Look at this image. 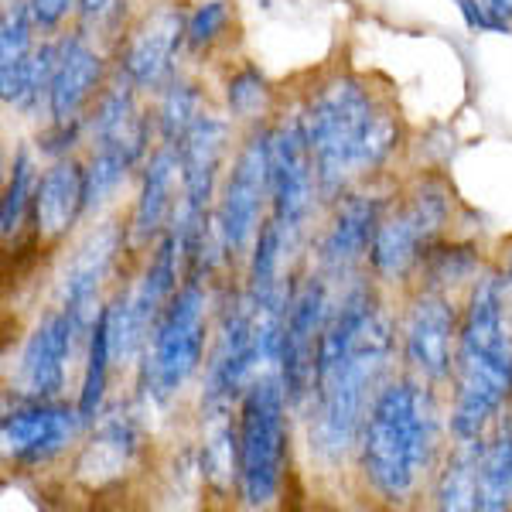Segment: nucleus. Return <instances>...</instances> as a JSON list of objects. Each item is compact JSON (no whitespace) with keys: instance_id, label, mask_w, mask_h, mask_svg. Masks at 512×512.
<instances>
[{"instance_id":"obj_1","label":"nucleus","mask_w":512,"mask_h":512,"mask_svg":"<svg viewBox=\"0 0 512 512\" xmlns=\"http://www.w3.org/2000/svg\"><path fill=\"white\" fill-rule=\"evenodd\" d=\"M400 328L369 277H355L335 297L318 349L315 390L304 407L308 448L321 465H342L359 451L369 403L390 379Z\"/></svg>"},{"instance_id":"obj_2","label":"nucleus","mask_w":512,"mask_h":512,"mask_svg":"<svg viewBox=\"0 0 512 512\" xmlns=\"http://www.w3.org/2000/svg\"><path fill=\"white\" fill-rule=\"evenodd\" d=\"M304 137L315 158L318 188L328 205L359 181L379 175L400 147V120L376 89L352 72L321 76L304 93Z\"/></svg>"},{"instance_id":"obj_3","label":"nucleus","mask_w":512,"mask_h":512,"mask_svg":"<svg viewBox=\"0 0 512 512\" xmlns=\"http://www.w3.org/2000/svg\"><path fill=\"white\" fill-rule=\"evenodd\" d=\"M444 414L434 383L403 373L390 376L369 403L359 437V475L376 499L403 506L444 458Z\"/></svg>"},{"instance_id":"obj_4","label":"nucleus","mask_w":512,"mask_h":512,"mask_svg":"<svg viewBox=\"0 0 512 512\" xmlns=\"http://www.w3.org/2000/svg\"><path fill=\"white\" fill-rule=\"evenodd\" d=\"M512 407V291L495 270L468 287L458 321L448 434L478 441Z\"/></svg>"},{"instance_id":"obj_5","label":"nucleus","mask_w":512,"mask_h":512,"mask_svg":"<svg viewBox=\"0 0 512 512\" xmlns=\"http://www.w3.org/2000/svg\"><path fill=\"white\" fill-rule=\"evenodd\" d=\"M291 400L277 373L256 376L236 403V495L246 509H267L280 499L291 465Z\"/></svg>"},{"instance_id":"obj_6","label":"nucleus","mask_w":512,"mask_h":512,"mask_svg":"<svg viewBox=\"0 0 512 512\" xmlns=\"http://www.w3.org/2000/svg\"><path fill=\"white\" fill-rule=\"evenodd\" d=\"M209 291L185 277L140 352V390L151 403H171L209 355Z\"/></svg>"},{"instance_id":"obj_7","label":"nucleus","mask_w":512,"mask_h":512,"mask_svg":"<svg viewBox=\"0 0 512 512\" xmlns=\"http://www.w3.org/2000/svg\"><path fill=\"white\" fill-rule=\"evenodd\" d=\"M454 198L441 178H420L400 205H390L379 219L369 250V274L376 284L396 287L417 274V263L451 222Z\"/></svg>"},{"instance_id":"obj_8","label":"nucleus","mask_w":512,"mask_h":512,"mask_svg":"<svg viewBox=\"0 0 512 512\" xmlns=\"http://www.w3.org/2000/svg\"><path fill=\"white\" fill-rule=\"evenodd\" d=\"M270 216V123H253L239 140L216 198V229L229 260H243Z\"/></svg>"},{"instance_id":"obj_9","label":"nucleus","mask_w":512,"mask_h":512,"mask_svg":"<svg viewBox=\"0 0 512 512\" xmlns=\"http://www.w3.org/2000/svg\"><path fill=\"white\" fill-rule=\"evenodd\" d=\"M335 311L332 280L318 274L315 267L304 277L291 280V297L284 311V332H280V355H277V376L284 383V393L297 414H304L315 390V369L318 349L325 338L328 318Z\"/></svg>"},{"instance_id":"obj_10","label":"nucleus","mask_w":512,"mask_h":512,"mask_svg":"<svg viewBox=\"0 0 512 512\" xmlns=\"http://www.w3.org/2000/svg\"><path fill=\"white\" fill-rule=\"evenodd\" d=\"M318 198V171L304 137L301 113L277 117L270 123V219L277 222L291 250L301 243Z\"/></svg>"},{"instance_id":"obj_11","label":"nucleus","mask_w":512,"mask_h":512,"mask_svg":"<svg viewBox=\"0 0 512 512\" xmlns=\"http://www.w3.org/2000/svg\"><path fill=\"white\" fill-rule=\"evenodd\" d=\"M175 147L181 161V198L175 219H171V229L185 243L216 212L219 175L229 154V120L219 117V113L202 110Z\"/></svg>"},{"instance_id":"obj_12","label":"nucleus","mask_w":512,"mask_h":512,"mask_svg":"<svg viewBox=\"0 0 512 512\" xmlns=\"http://www.w3.org/2000/svg\"><path fill=\"white\" fill-rule=\"evenodd\" d=\"M458 321L461 308L451 301V294L417 287L407 297V308H403L396 328H400V359L410 376L434 386L451 383Z\"/></svg>"},{"instance_id":"obj_13","label":"nucleus","mask_w":512,"mask_h":512,"mask_svg":"<svg viewBox=\"0 0 512 512\" xmlns=\"http://www.w3.org/2000/svg\"><path fill=\"white\" fill-rule=\"evenodd\" d=\"M386 209L390 198L359 185L332 202V216L315 239V270L332 280V287H345L369 267L373 236Z\"/></svg>"},{"instance_id":"obj_14","label":"nucleus","mask_w":512,"mask_h":512,"mask_svg":"<svg viewBox=\"0 0 512 512\" xmlns=\"http://www.w3.org/2000/svg\"><path fill=\"white\" fill-rule=\"evenodd\" d=\"M79 431H86L76 403L59 400H24L18 396L14 407L4 410L0 420V444L4 458L14 468H45L59 461L76 444Z\"/></svg>"},{"instance_id":"obj_15","label":"nucleus","mask_w":512,"mask_h":512,"mask_svg":"<svg viewBox=\"0 0 512 512\" xmlns=\"http://www.w3.org/2000/svg\"><path fill=\"white\" fill-rule=\"evenodd\" d=\"M185 45V14L175 4L147 7L123 31L117 45V65L140 93H161L178 76V52Z\"/></svg>"},{"instance_id":"obj_16","label":"nucleus","mask_w":512,"mask_h":512,"mask_svg":"<svg viewBox=\"0 0 512 512\" xmlns=\"http://www.w3.org/2000/svg\"><path fill=\"white\" fill-rule=\"evenodd\" d=\"M86 335V328L62 304L45 311L21 345L18 376H14L18 396H24V400H59L65 393V383H69L72 355H76Z\"/></svg>"},{"instance_id":"obj_17","label":"nucleus","mask_w":512,"mask_h":512,"mask_svg":"<svg viewBox=\"0 0 512 512\" xmlns=\"http://www.w3.org/2000/svg\"><path fill=\"white\" fill-rule=\"evenodd\" d=\"M123 246H130L127 226H120V222H99L93 233L72 250L69 263H65L59 280V304L86 332L93 328L99 308H103L99 287L110 277V270L117 267V256L123 253Z\"/></svg>"},{"instance_id":"obj_18","label":"nucleus","mask_w":512,"mask_h":512,"mask_svg":"<svg viewBox=\"0 0 512 512\" xmlns=\"http://www.w3.org/2000/svg\"><path fill=\"white\" fill-rule=\"evenodd\" d=\"M110 65L96 41H89L82 31L59 38V59H55L52 89H48V117L52 123H76L86 120V110L96 103L103 86L110 82Z\"/></svg>"},{"instance_id":"obj_19","label":"nucleus","mask_w":512,"mask_h":512,"mask_svg":"<svg viewBox=\"0 0 512 512\" xmlns=\"http://www.w3.org/2000/svg\"><path fill=\"white\" fill-rule=\"evenodd\" d=\"M178 188H181V161L175 144H154L144 161V175H140V192L127 222V236L134 250L154 246L171 229L178 209Z\"/></svg>"},{"instance_id":"obj_20","label":"nucleus","mask_w":512,"mask_h":512,"mask_svg":"<svg viewBox=\"0 0 512 512\" xmlns=\"http://www.w3.org/2000/svg\"><path fill=\"white\" fill-rule=\"evenodd\" d=\"M86 216V164L55 158L38 175L31 198V233L38 243L59 246Z\"/></svg>"},{"instance_id":"obj_21","label":"nucleus","mask_w":512,"mask_h":512,"mask_svg":"<svg viewBox=\"0 0 512 512\" xmlns=\"http://www.w3.org/2000/svg\"><path fill=\"white\" fill-rule=\"evenodd\" d=\"M140 454V427L130 414H103L93 424V434L76 454L72 475L86 489H106V485L120 482L127 468Z\"/></svg>"},{"instance_id":"obj_22","label":"nucleus","mask_w":512,"mask_h":512,"mask_svg":"<svg viewBox=\"0 0 512 512\" xmlns=\"http://www.w3.org/2000/svg\"><path fill=\"white\" fill-rule=\"evenodd\" d=\"M482 444L478 441H454L451 451L441 458L434 472L431 499L437 509L448 512H475L478 509V472H482Z\"/></svg>"},{"instance_id":"obj_23","label":"nucleus","mask_w":512,"mask_h":512,"mask_svg":"<svg viewBox=\"0 0 512 512\" xmlns=\"http://www.w3.org/2000/svg\"><path fill=\"white\" fill-rule=\"evenodd\" d=\"M55 59H59V41H41L18 65L0 69V99L21 113H35L41 103L48 106Z\"/></svg>"},{"instance_id":"obj_24","label":"nucleus","mask_w":512,"mask_h":512,"mask_svg":"<svg viewBox=\"0 0 512 512\" xmlns=\"http://www.w3.org/2000/svg\"><path fill=\"white\" fill-rule=\"evenodd\" d=\"M420 284L434 291L451 294L454 287H472L482 277V250L475 243H458V239H434L417 263Z\"/></svg>"},{"instance_id":"obj_25","label":"nucleus","mask_w":512,"mask_h":512,"mask_svg":"<svg viewBox=\"0 0 512 512\" xmlns=\"http://www.w3.org/2000/svg\"><path fill=\"white\" fill-rule=\"evenodd\" d=\"M512 509V414L506 410L482 444V472H478V509Z\"/></svg>"},{"instance_id":"obj_26","label":"nucleus","mask_w":512,"mask_h":512,"mask_svg":"<svg viewBox=\"0 0 512 512\" xmlns=\"http://www.w3.org/2000/svg\"><path fill=\"white\" fill-rule=\"evenodd\" d=\"M110 366H113V345H110V321H106V304H103L86 335V362H82V383L76 396L79 417L86 427H93L103 417Z\"/></svg>"},{"instance_id":"obj_27","label":"nucleus","mask_w":512,"mask_h":512,"mask_svg":"<svg viewBox=\"0 0 512 512\" xmlns=\"http://www.w3.org/2000/svg\"><path fill=\"white\" fill-rule=\"evenodd\" d=\"M38 175L41 171H35V158H31V151L28 147H21L11 161L4 202H0V236H4V243H11V239L21 233L24 219H31V198H35Z\"/></svg>"},{"instance_id":"obj_28","label":"nucleus","mask_w":512,"mask_h":512,"mask_svg":"<svg viewBox=\"0 0 512 512\" xmlns=\"http://www.w3.org/2000/svg\"><path fill=\"white\" fill-rule=\"evenodd\" d=\"M202 113V93L185 79H171L158 93V113H154V127H158L161 144H178L185 130L192 127Z\"/></svg>"},{"instance_id":"obj_29","label":"nucleus","mask_w":512,"mask_h":512,"mask_svg":"<svg viewBox=\"0 0 512 512\" xmlns=\"http://www.w3.org/2000/svg\"><path fill=\"white\" fill-rule=\"evenodd\" d=\"M134 168L137 161L130 154L117 151V147H93V154L86 161V216L103 209Z\"/></svg>"},{"instance_id":"obj_30","label":"nucleus","mask_w":512,"mask_h":512,"mask_svg":"<svg viewBox=\"0 0 512 512\" xmlns=\"http://www.w3.org/2000/svg\"><path fill=\"white\" fill-rule=\"evenodd\" d=\"M226 110L233 120L263 123L274 110V89H270L267 76L256 65H243L239 72L226 79Z\"/></svg>"},{"instance_id":"obj_31","label":"nucleus","mask_w":512,"mask_h":512,"mask_svg":"<svg viewBox=\"0 0 512 512\" xmlns=\"http://www.w3.org/2000/svg\"><path fill=\"white\" fill-rule=\"evenodd\" d=\"M35 31L41 28L35 14H31L28 0H11L4 18H0V69L18 65L35 48Z\"/></svg>"},{"instance_id":"obj_32","label":"nucleus","mask_w":512,"mask_h":512,"mask_svg":"<svg viewBox=\"0 0 512 512\" xmlns=\"http://www.w3.org/2000/svg\"><path fill=\"white\" fill-rule=\"evenodd\" d=\"M229 21H233V7L226 0H202L185 18V45L192 52H205L226 35Z\"/></svg>"},{"instance_id":"obj_33","label":"nucleus","mask_w":512,"mask_h":512,"mask_svg":"<svg viewBox=\"0 0 512 512\" xmlns=\"http://www.w3.org/2000/svg\"><path fill=\"white\" fill-rule=\"evenodd\" d=\"M127 0H76V31L89 41L120 35Z\"/></svg>"},{"instance_id":"obj_34","label":"nucleus","mask_w":512,"mask_h":512,"mask_svg":"<svg viewBox=\"0 0 512 512\" xmlns=\"http://www.w3.org/2000/svg\"><path fill=\"white\" fill-rule=\"evenodd\" d=\"M82 130H86V120L52 123V130L38 137V147L48 154V158H69V151L76 147V140L82 137Z\"/></svg>"},{"instance_id":"obj_35","label":"nucleus","mask_w":512,"mask_h":512,"mask_svg":"<svg viewBox=\"0 0 512 512\" xmlns=\"http://www.w3.org/2000/svg\"><path fill=\"white\" fill-rule=\"evenodd\" d=\"M41 31H59L69 14H76V0H28Z\"/></svg>"},{"instance_id":"obj_36","label":"nucleus","mask_w":512,"mask_h":512,"mask_svg":"<svg viewBox=\"0 0 512 512\" xmlns=\"http://www.w3.org/2000/svg\"><path fill=\"white\" fill-rule=\"evenodd\" d=\"M461 11V18H465V24L472 31H495V35H509L512 28H506L495 14L485 7V0H454Z\"/></svg>"},{"instance_id":"obj_37","label":"nucleus","mask_w":512,"mask_h":512,"mask_svg":"<svg viewBox=\"0 0 512 512\" xmlns=\"http://www.w3.org/2000/svg\"><path fill=\"white\" fill-rule=\"evenodd\" d=\"M485 7H489L506 28H512V0H485Z\"/></svg>"},{"instance_id":"obj_38","label":"nucleus","mask_w":512,"mask_h":512,"mask_svg":"<svg viewBox=\"0 0 512 512\" xmlns=\"http://www.w3.org/2000/svg\"><path fill=\"white\" fill-rule=\"evenodd\" d=\"M495 274H499L502 284H506L509 291H512V239H509L506 246H502V267L495 270Z\"/></svg>"}]
</instances>
